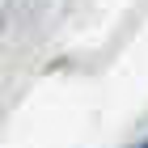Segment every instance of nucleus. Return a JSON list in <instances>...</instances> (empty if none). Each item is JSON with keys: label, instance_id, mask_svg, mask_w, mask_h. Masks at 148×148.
Wrapping results in <instances>:
<instances>
[{"label": "nucleus", "instance_id": "f257e3e1", "mask_svg": "<svg viewBox=\"0 0 148 148\" xmlns=\"http://www.w3.org/2000/svg\"><path fill=\"white\" fill-rule=\"evenodd\" d=\"M136 148H148V140H144V144H136Z\"/></svg>", "mask_w": 148, "mask_h": 148}]
</instances>
